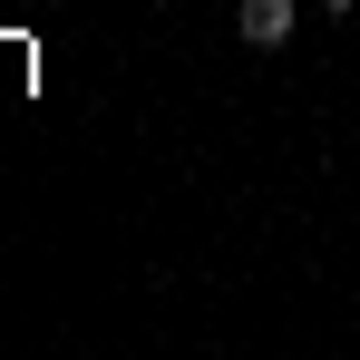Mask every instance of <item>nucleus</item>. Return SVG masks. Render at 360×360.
<instances>
[{
  "mask_svg": "<svg viewBox=\"0 0 360 360\" xmlns=\"http://www.w3.org/2000/svg\"><path fill=\"white\" fill-rule=\"evenodd\" d=\"M234 30L253 49H283V39H292V0H234Z\"/></svg>",
  "mask_w": 360,
  "mask_h": 360,
  "instance_id": "1",
  "label": "nucleus"
}]
</instances>
